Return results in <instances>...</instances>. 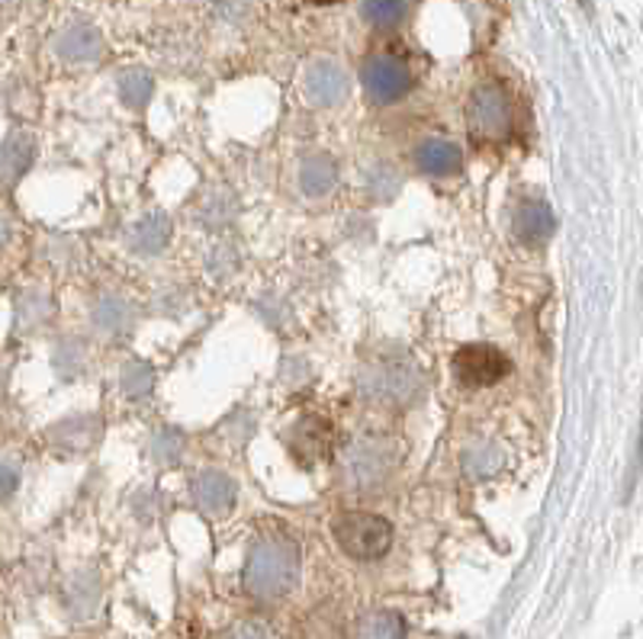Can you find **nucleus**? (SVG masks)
<instances>
[{"instance_id":"nucleus-1","label":"nucleus","mask_w":643,"mask_h":639,"mask_svg":"<svg viewBox=\"0 0 643 639\" xmlns=\"http://www.w3.org/2000/svg\"><path fill=\"white\" fill-rule=\"evenodd\" d=\"M358 389L374 405L409 409L422 395L425 376L416 367V360H409L402 354H383L371 364H364V370L358 376Z\"/></svg>"},{"instance_id":"nucleus-2","label":"nucleus","mask_w":643,"mask_h":639,"mask_svg":"<svg viewBox=\"0 0 643 639\" xmlns=\"http://www.w3.org/2000/svg\"><path fill=\"white\" fill-rule=\"evenodd\" d=\"M402 463V450L393 437H379V434H364V437H354L341 457H338V466H341V482L354 492H376L383 488L386 482L393 480V473L399 470Z\"/></svg>"},{"instance_id":"nucleus-3","label":"nucleus","mask_w":643,"mask_h":639,"mask_svg":"<svg viewBox=\"0 0 643 639\" xmlns=\"http://www.w3.org/2000/svg\"><path fill=\"white\" fill-rule=\"evenodd\" d=\"M296 572V546L287 536H265L248 559V588L261 597H277L293 588Z\"/></svg>"},{"instance_id":"nucleus-4","label":"nucleus","mask_w":643,"mask_h":639,"mask_svg":"<svg viewBox=\"0 0 643 639\" xmlns=\"http://www.w3.org/2000/svg\"><path fill=\"white\" fill-rule=\"evenodd\" d=\"M331 533L351 559H379L393 543L389 521L367 514V511H348V514L335 518Z\"/></svg>"},{"instance_id":"nucleus-5","label":"nucleus","mask_w":643,"mask_h":639,"mask_svg":"<svg viewBox=\"0 0 643 639\" xmlns=\"http://www.w3.org/2000/svg\"><path fill=\"white\" fill-rule=\"evenodd\" d=\"M470 129L486 142H502L512 132V104L499 84H482L467 107Z\"/></svg>"},{"instance_id":"nucleus-6","label":"nucleus","mask_w":643,"mask_h":639,"mask_svg":"<svg viewBox=\"0 0 643 639\" xmlns=\"http://www.w3.org/2000/svg\"><path fill=\"white\" fill-rule=\"evenodd\" d=\"M361 84H364V94L374 104L386 107V104H396V100H402L409 94L412 74H409V68L399 58H393V55H374L361 68Z\"/></svg>"},{"instance_id":"nucleus-7","label":"nucleus","mask_w":643,"mask_h":639,"mask_svg":"<svg viewBox=\"0 0 643 639\" xmlns=\"http://www.w3.org/2000/svg\"><path fill=\"white\" fill-rule=\"evenodd\" d=\"M508 370H512L508 357L492 344H464L454 354V376L470 389H486L502 376H508Z\"/></svg>"},{"instance_id":"nucleus-8","label":"nucleus","mask_w":643,"mask_h":639,"mask_svg":"<svg viewBox=\"0 0 643 639\" xmlns=\"http://www.w3.org/2000/svg\"><path fill=\"white\" fill-rule=\"evenodd\" d=\"M287 447L300 466H319L322 460L331 457V447H335L331 425L319 415H303L287 430Z\"/></svg>"},{"instance_id":"nucleus-9","label":"nucleus","mask_w":643,"mask_h":639,"mask_svg":"<svg viewBox=\"0 0 643 639\" xmlns=\"http://www.w3.org/2000/svg\"><path fill=\"white\" fill-rule=\"evenodd\" d=\"M33 158H36V139L30 132L7 135V142L0 145V184L3 187H16L20 177L30 170Z\"/></svg>"},{"instance_id":"nucleus-10","label":"nucleus","mask_w":643,"mask_h":639,"mask_svg":"<svg viewBox=\"0 0 643 639\" xmlns=\"http://www.w3.org/2000/svg\"><path fill=\"white\" fill-rule=\"evenodd\" d=\"M194 501L207 514H225L235 505V482L219 470H203L194 480Z\"/></svg>"},{"instance_id":"nucleus-11","label":"nucleus","mask_w":643,"mask_h":639,"mask_svg":"<svg viewBox=\"0 0 643 639\" xmlns=\"http://www.w3.org/2000/svg\"><path fill=\"white\" fill-rule=\"evenodd\" d=\"M306 94H309V100L316 107H335V104H341L344 94H348V81H344L341 68L331 64V61L313 64L309 74H306Z\"/></svg>"},{"instance_id":"nucleus-12","label":"nucleus","mask_w":643,"mask_h":639,"mask_svg":"<svg viewBox=\"0 0 643 639\" xmlns=\"http://www.w3.org/2000/svg\"><path fill=\"white\" fill-rule=\"evenodd\" d=\"M97 430H101V422L94 415L68 418V422H61V425H55L49 430V443L65 457H78V453H84L97 440Z\"/></svg>"},{"instance_id":"nucleus-13","label":"nucleus","mask_w":643,"mask_h":639,"mask_svg":"<svg viewBox=\"0 0 643 639\" xmlns=\"http://www.w3.org/2000/svg\"><path fill=\"white\" fill-rule=\"evenodd\" d=\"M416 164L431 177H447L464 167V152L447 139H425L416 149Z\"/></svg>"},{"instance_id":"nucleus-14","label":"nucleus","mask_w":643,"mask_h":639,"mask_svg":"<svg viewBox=\"0 0 643 639\" xmlns=\"http://www.w3.org/2000/svg\"><path fill=\"white\" fill-rule=\"evenodd\" d=\"M515 238L518 241H525V245H540V241H547L550 238V232H553V213H550V206L547 203H540V200H525L522 206H518V213H515Z\"/></svg>"},{"instance_id":"nucleus-15","label":"nucleus","mask_w":643,"mask_h":639,"mask_svg":"<svg viewBox=\"0 0 643 639\" xmlns=\"http://www.w3.org/2000/svg\"><path fill=\"white\" fill-rule=\"evenodd\" d=\"M335 180H338V164H335L331 155H325V152L309 155V158L303 161V167H300V187H303L306 197H325V193H331L335 190Z\"/></svg>"},{"instance_id":"nucleus-16","label":"nucleus","mask_w":643,"mask_h":639,"mask_svg":"<svg viewBox=\"0 0 643 639\" xmlns=\"http://www.w3.org/2000/svg\"><path fill=\"white\" fill-rule=\"evenodd\" d=\"M55 49H58V58H65L71 64H84L101 55V36L91 26H71L58 36Z\"/></svg>"},{"instance_id":"nucleus-17","label":"nucleus","mask_w":643,"mask_h":639,"mask_svg":"<svg viewBox=\"0 0 643 639\" xmlns=\"http://www.w3.org/2000/svg\"><path fill=\"white\" fill-rule=\"evenodd\" d=\"M167 241H171V222H167L164 213L145 215L132 228V238H129L132 251H139V255H159V251L167 248Z\"/></svg>"},{"instance_id":"nucleus-18","label":"nucleus","mask_w":643,"mask_h":639,"mask_svg":"<svg viewBox=\"0 0 643 639\" xmlns=\"http://www.w3.org/2000/svg\"><path fill=\"white\" fill-rule=\"evenodd\" d=\"M132 324V309L126 299L119 296H104L97 306H94V328L101 334H122L126 328Z\"/></svg>"},{"instance_id":"nucleus-19","label":"nucleus","mask_w":643,"mask_h":639,"mask_svg":"<svg viewBox=\"0 0 643 639\" xmlns=\"http://www.w3.org/2000/svg\"><path fill=\"white\" fill-rule=\"evenodd\" d=\"M364 190L374 197L376 203H386V200H393V197L402 190V174H399L393 164L379 161L374 167H367V174H364Z\"/></svg>"},{"instance_id":"nucleus-20","label":"nucleus","mask_w":643,"mask_h":639,"mask_svg":"<svg viewBox=\"0 0 643 639\" xmlns=\"http://www.w3.org/2000/svg\"><path fill=\"white\" fill-rule=\"evenodd\" d=\"M502 463H505V453L495 443H477L464 453V470L470 480H489L492 473L502 470Z\"/></svg>"},{"instance_id":"nucleus-21","label":"nucleus","mask_w":643,"mask_h":639,"mask_svg":"<svg viewBox=\"0 0 643 639\" xmlns=\"http://www.w3.org/2000/svg\"><path fill=\"white\" fill-rule=\"evenodd\" d=\"M152 91H155V81H152L149 71L132 68V71H126V74H119V97H122L126 107L142 109L152 100Z\"/></svg>"},{"instance_id":"nucleus-22","label":"nucleus","mask_w":643,"mask_h":639,"mask_svg":"<svg viewBox=\"0 0 643 639\" xmlns=\"http://www.w3.org/2000/svg\"><path fill=\"white\" fill-rule=\"evenodd\" d=\"M184 447H187V440H184V434H180L177 427H159V430L152 434L149 453H152V460H155L159 466H174V463L180 460Z\"/></svg>"},{"instance_id":"nucleus-23","label":"nucleus","mask_w":643,"mask_h":639,"mask_svg":"<svg viewBox=\"0 0 643 639\" xmlns=\"http://www.w3.org/2000/svg\"><path fill=\"white\" fill-rule=\"evenodd\" d=\"M55 306L46 293H23L16 303V321L23 328H43L46 321L52 319Z\"/></svg>"},{"instance_id":"nucleus-24","label":"nucleus","mask_w":643,"mask_h":639,"mask_svg":"<svg viewBox=\"0 0 643 639\" xmlns=\"http://www.w3.org/2000/svg\"><path fill=\"white\" fill-rule=\"evenodd\" d=\"M361 10H364L367 23H374L379 29H389V26H396L402 20L406 0H364Z\"/></svg>"},{"instance_id":"nucleus-25","label":"nucleus","mask_w":643,"mask_h":639,"mask_svg":"<svg viewBox=\"0 0 643 639\" xmlns=\"http://www.w3.org/2000/svg\"><path fill=\"white\" fill-rule=\"evenodd\" d=\"M84 347L81 344H74V341H58V347H55L52 354V367L55 374L61 376V379H74V376L81 374V367H84V354H81Z\"/></svg>"},{"instance_id":"nucleus-26","label":"nucleus","mask_w":643,"mask_h":639,"mask_svg":"<svg viewBox=\"0 0 643 639\" xmlns=\"http://www.w3.org/2000/svg\"><path fill=\"white\" fill-rule=\"evenodd\" d=\"M122 389L132 399H142L152 392V370L145 364H126L122 367Z\"/></svg>"},{"instance_id":"nucleus-27","label":"nucleus","mask_w":643,"mask_h":639,"mask_svg":"<svg viewBox=\"0 0 643 639\" xmlns=\"http://www.w3.org/2000/svg\"><path fill=\"white\" fill-rule=\"evenodd\" d=\"M402 637V627L393 614H376L367 620L364 627V639H399Z\"/></svg>"},{"instance_id":"nucleus-28","label":"nucleus","mask_w":643,"mask_h":639,"mask_svg":"<svg viewBox=\"0 0 643 639\" xmlns=\"http://www.w3.org/2000/svg\"><path fill=\"white\" fill-rule=\"evenodd\" d=\"M16 485H20V470H16V463L0 460V501L10 498V495L16 492Z\"/></svg>"},{"instance_id":"nucleus-29","label":"nucleus","mask_w":643,"mask_h":639,"mask_svg":"<svg viewBox=\"0 0 643 639\" xmlns=\"http://www.w3.org/2000/svg\"><path fill=\"white\" fill-rule=\"evenodd\" d=\"M3 7H7V0H0V16H3Z\"/></svg>"},{"instance_id":"nucleus-30","label":"nucleus","mask_w":643,"mask_h":639,"mask_svg":"<svg viewBox=\"0 0 643 639\" xmlns=\"http://www.w3.org/2000/svg\"><path fill=\"white\" fill-rule=\"evenodd\" d=\"M313 3H335V0H313Z\"/></svg>"},{"instance_id":"nucleus-31","label":"nucleus","mask_w":643,"mask_h":639,"mask_svg":"<svg viewBox=\"0 0 643 639\" xmlns=\"http://www.w3.org/2000/svg\"><path fill=\"white\" fill-rule=\"evenodd\" d=\"M0 386H3V376H0Z\"/></svg>"}]
</instances>
